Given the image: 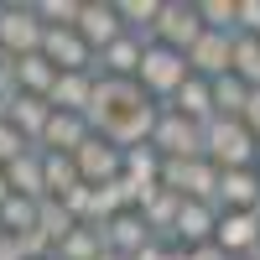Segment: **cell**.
<instances>
[{
    "label": "cell",
    "instance_id": "cb8c5ba5",
    "mask_svg": "<svg viewBox=\"0 0 260 260\" xmlns=\"http://www.w3.org/2000/svg\"><path fill=\"white\" fill-rule=\"evenodd\" d=\"M6 177H11V192H21V198H47V182H42V151H26L21 161L6 167Z\"/></svg>",
    "mask_w": 260,
    "mask_h": 260
},
{
    "label": "cell",
    "instance_id": "ba28073f",
    "mask_svg": "<svg viewBox=\"0 0 260 260\" xmlns=\"http://www.w3.org/2000/svg\"><path fill=\"white\" fill-rule=\"evenodd\" d=\"M73 161H78V177L89 182V187H110L120 172H125V151H120V146H110L104 136H89Z\"/></svg>",
    "mask_w": 260,
    "mask_h": 260
},
{
    "label": "cell",
    "instance_id": "1f68e13d",
    "mask_svg": "<svg viewBox=\"0 0 260 260\" xmlns=\"http://www.w3.org/2000/svg\"><path fill=\"white\" fill-rule=\"evenodd\" d=\"M26 151H37L26 136H21V130L11 125V120H0V167H11V161H21L26 156Z\"/></svg>",
    "mask_w": 260,
    "mask_h": 260
},
{
    "label": "cell",
    "instance_id": "3957f363",
    "mask_svg": "<svg viewBox=\"0 0 260 260\" xmlns=\"http://www.w3.org/2000/svg\"><path fill=\"white\" fill-rule=\"evenodd\" d=\"M146 94H141V83H130V78H99V89H94V104H89V120L94 125V136H104L115 120H125L130 110H141Z\"/></svg>",
    "mask_w": 260,
    "mask_h": 260
},
{
    "label": "cell",
    "instance_id": "e575fe53",
    "mask_svg": "<svg viewBox=\"0 0 260 260\" xmlns=\"http://www.w3.org/2000/svg\"><path fill=\"white\" fill-rule=\"evenodd\" d=\"M245 130L260 141V89H250V104H245Z\"/></svg>",
    "mask_w": 260,
    "mask_h": 260
},
{
    "label": "cell",
    "instance_id": "7c38bea8",
    "mask_svg": "<svg viewBox=\"0 0 260 260\" xmlns=\"http://www.w3.org/2000/svg\"><path fill=\"white\" fill-rule=\"evenodd\" d=\"M187 68L198 73V78H224L234 73V31H203L198 37V47L187 52Z\"/></svg>",
    "mask_w": 260,
    "mask_h": 260
},
{
    "label": "cell",
    "instance_id": "5b68a950",
    "mask_svg": "<svg viewBox=\"0 0 260 260\" xmlns=\"http://www.w3.org/2000/svg\"><path fill=\"white\" fill-rule=\"evenodd\" d=\"M42 37H47V21L37 16V6H0V47L11 57L42 52Z\"/></svg>",
    "mask_w": 260,
    "mask_h": 260
},
{
    "label": "cell",
    "instance_id": "f35d334b",
    "mask_svg": "<svg viewBox=\"0 0 260 260\" xmlns=\"http://www.w3.org/2000/svg\"><path fill=\"white\" fill-rule=\"evenodd\" d=\"M99 260H125V255H115V250H104V255H99Z\"/></svg>",
    "mask_w": 260,
    "mask_h": 260
},
{
    "label": "cell",
    "instance_id": "8fae6325",
    "mask_svg": "<svg viewBox=\"0 0 260 260\" xmlns=\"http://www.w3.org/2000/svg\"><path fill=\"white\" fill-rule=\"evenodd\" d=\"M213 234H219V208L182 198L177 229H172V245H177V250H203V245H213Z\"/></svg>",
    "mask_w": 260,
    "mask_h": 260
},
{
    "label": "cell",
    "instance_id": "8d00e7d4",
    "mask_svg": "<svg viewBox=\"0 0 260 260\" xmlns=\"http://www.w3.org/2000/svg\"><path fill=\"white\" fill-rule=\"evenodd\" d=\"M11 198V177H6V167H0V203Z\"/></svg>",
    "mask_w": 260,
    "mask_h": 260
},
{
    "label": "cell",
    "instance_id": "5bb4252c",
    "mask_svg": "<svg viewBox=\"0 0 260 260\" xmlns=\"http://www.w3.org/2000/svg\"><path fill=\"white\" fill-rule=\"evenodd\" d=\"M89 136H94V125L83 120V115L52 110V120H47V130H42V146H37V151H62V156H78Z\"/></svg>",
    "mask_w": 260,
    "mask_h": 260
},
{
    "label": "cell",
    "instance_id": "603a6c76",
    "mask_svg": "<svg viewBox=\"0 0 260 260\" xmlns=\"http://www.w3.org/2000/svg\"><path fill=\"white\" fill-rule=\"evenodd\" d=\"M42 182H47V198H62L73 192L83 177H78V161L62 156V151H42Z\"/></svg>",
    "mask_w": 260,
    "mask_h": 260
},
{
    "label": "cell",
    "instance_id": "8992f818",
    "mask_svg": "<svg viewBox=\"0 0 260 260\" xmlns=\"http://www.w3.org/2000/svg\"><path fill=\"white\" fill-rule=\"evenodd\" d=\"M151 146H156L167 161H198V156H203V125H192V120H182L177 110H167V104H161V120H156Z\"/></svg>",
    "mask_w": 260,
    "mask_h": 260
},
{
    "label": "cell",
    "instance_id": "74e56055",
    "mask_svg": "<svg viewBox=\"0 0 260 260\" xmlns=\"http://www.w3.org/2000/svg\"><path fill=\"white\" fill-rule=\"evenodd\" d=\"M0 68H11V52H6V47H0Z\"/></svg>",
    "mask_w": 260,
    "mask_h": 260
},
{
    "label": "cell",
    "instance_id": "e0dca14e",
    "mask_svg": "<svg viewBox=\"0 0 260 260\" xmlns=\"http://www.w3.org/2000/svg\"><path fill=\"white\" fill-rule=\"evenodd\" d=\"M167 110H177V115H182V120H192V125H208V120H219V110H213V83L192 73V78L182 83V89L172 94V104H167Z\"/></svg>",
    "mask_w": 260,
    "mask_h": 260
},
{
    "label": "cell",
    "instance_id": "60d3db41",
    "mask_svg": "<svg viewBox=\"0 0 260 260\" xmlns=\"http://www.w3.org/2000/svg\"><path fill=\"white\" fill-rule=\"evenodd\" d=\"M0 240H6V224H0Z\"/></svg>",
    "mask_w": 260,
    "mask_h": 260
},
{
    "label": "cell",
    "instance_id": "d6986e66",
    "mask_svg": "<svg viewBox=\"0 0 260 260\" xmlns=\"http://www.w3.org/2000/svg\"><path fill=\"white\" fill-rule=\"evenodd\" d=\"M94 89H99V73H62L47 104H52V110H68V115H89Z\"/></svg>",
    "mask_w": 260,
    "mask_h": 260
},
{
    "label": "cell",
    "instance_id": "ac0fdd59",
    "mask_svg": "<svg viewBox=\"0 0 260 260\" xmlns=\"http://www.w3.org/2000/svg\"><path fill=\"white\" fill-rule=\"evenodd\" d=\"M177 213H182V192H172V187H156L141 203V219L151 229V240H167V245H172V229H177Z\"/></svg>",
    "mask_w": 260,
    "mask_h": 260
},
{
    "label": "cell",
    "instance_id": "7402d4cb",
    "mask_svg": "<svg viewBox=\"0 0 260 260\" xmlns=\"http://www.w3.org/2000/svg\"><path fill=\"white\" fill-rule=\"evenodd\" d=\"M245 104H250V83L240 73L213 78V110H219V120H245Z\"/></svg>",
    "mask_w": 260,
    "mask_h": 260
},
{
    "label": "cell",
    "instance_id": "4fadbf2b",
    "mask_svg": "<svg viewBox=\"0 0 260 260\" xmlns=\"http://www.w3.org/2000/svg\"><path fill=\"white\" fill-rule=\"evenodd\" d=\"M219 213H260V172L234 167L219 177Z\"/></svg>",
    "mask_w": 260,
    "mask_h": 260
},
{
    "label": "cell",
    "instance_id": "f546056e",
    "mask_svg": "<svg viewBox=\"0 0 260 260\" xmlns=\"http://www.w3.org/2000/svg\"><path fill=\"white\" fill-rule=\"evenodd\" d=\"M198 16L208 31H234L240 26V0H198Z\"/></svg>",
    "mask_w": 260,
    "mask_h": 260
},
{
    "label": "cell",
    "instance_id": "44dd1931",
    "mask_svg": "<svg viewBox=\"0 0 260 260\" xmlns=\"http://www.w3.org/2000/svg\"><path fill=\"white\" fill-rule=\"evenodd\" d=\"M6 120L21 130V136H26L31 146H42V130H47V120H52V104L47 99H31V94H21L11 110H6Z\"/></svg>",
    "mask_w": 260,
    "mask_h": 260
},
{
    "label": "cell",
    "instance_id": "7a4b0ae2",
    "mask_svg": "<svg viewBox=\"0 0 260 260\" xmlns=\"http://www.w3.org/2000/svg\"><path fill=\"white\" fill-rule=\"evenodd\" d=\"M192 78V68H187V57L182 52H172V47H161V42H151L146 47V62H141V94L146 99H156V104H172V94L182 89V83Z\"/></svg>",
    "mask_w": 260,
    "mask_h": 260
},
{
    "label": "cell",
    "instance_id": "4dcf8cb0",
    "mask_svg": "<svg viewBox=\"0 0 260 260\" xmlns=\"http://www.w3.org/2000/svg\"><path fill=\"white\" fill-rule=\"evenodd\" d=\"M37 16L47 21V26H78L83 0H37Z\"/></svg>",
    "mask_w": 260,
    "mask_h": 260
},
{
    "label": "cell",
    "instance_id": "ab89813d",
    "mask_svg": "<svg viewBox=\"0 0 260 260\" xmlns=\"http://www.w3.org/2000/svg\"><path fill=\"white\" fill-rule=\"evenodd\" d=\"M245 260H260V245H255V250H250V255H245Z\"/></svg>",
    "mask_w": 260,
    "mask_h": 260
},
{
    "label": "cell",
    "instance_id": "f1b7e54d",
    "mask_svg": "<svg viewBox=\"0 0 260 260\" xmlns=\"http://www.w3.org/2000/svg\"><path fill=\"white\" fill-rule=\"evenodd\" d=\"M234 73H240L250 89H260V37L234 31Z\"/></svg>",
    "mask_w": 260,
    "mask_h": 260
},
{
    "label": "cell",
    "instance_id": "9c48e42d",
    "mask_svg": "<svg viewBox=\"0 0 260 260\" xmlns=\"http://www.w3.org/2000/svg\"><path fill=\"white\" fill-rule=\"evenodd\" d=\"M146 47H151V37L125 31L120 42H110V47L99 52L94 73H99V78H130V83H136V78H141V62H146Z\"/></svg>",
    "mask_w": 260,
    "mask_h": 260
},
{
    "label": "cell",
    "instance_id": "4316f807",
    "mask_svg": "<svg viewBox=\"0 0 260 260\" xmlns=\"http://www.w3.org/2000/svg\"><path fill=\"white\" fill-rule=\"evenodd\" d=\"M37 229L42 234H47V240H52V250L62 245V240H68V234L73 229H83L78 219H73V213L68 208H62V198H42V219H37Z\"/></svg>",
    "mask_w": 260,
    "mask_h": 260
},
{
    "label": "cell",
    "instance_id": "d590c367",
    "mask_svg": "<svg viewBox=\"0 0 260 260\" xmlns=\"http://www.w3.org/2000/svg\"><path fill=\"white\" fill-rule=\"evenodd\" d=\"M187 260H229L219 245H203V250H187Z\"/></svg>",
    "mask_w": 260,
    "mask_h": 260
},
{
    "label": "cell",
    "instance_id": "6da1fadb",
    "mask_svg": "<svg viewBox=\"0 0 260 260\" xmlns=\"http://www.w3.org/2000/svg\"><path fill=\"white\" fill-rule=\"evenodd\" d=\"M203 156L219 167V172H234V167H255L260 156V141L245 130V120H208L203 125Z\"/></svg>",
    "mask_w": 260,
    "mask_h": 260
},
{
    "label": "cell",
    "instance_id": "30bf717a",
    "mask_svg": "<svg viewBox=\"0 0 260 260\" xmlns=\"http://www.w3.org/2000/svg\"><path fill=\"white\" fill-rule=\"evenodd\" d=\"M130 26L120 21V6L115 0H83V16H78V37L89 42L94 52H104L110 42H120Z\"/></svg>",
    "mask_w": 260,
    "mask_h": 260
},
{
    "label": "cell",
    "instance_id": "ffe728a7",
    "mask_svg": "<svg viewBox=\"0 0 260 260\" xmlns=\"http://www.w3.org/2000/svg\"><path fill=\"white\" fill-rule=\"evenodd\" d=\"M11 68H16V83H21V94H31V99H52L57 78H62V73L52 68V62L42 57V52H31V57H16Z\"/></svg>",
    "mask_w": 260,
    "mask_h": 260
},
{
    "label": "cell",
    "instance_id": "277c9868",
    "mask_svg": "<svg viewBox=\"0 0 260 260\" xmlns=\"http://www.w3.org/2000/svg\"><path fill=\"white\" fill-rule=\"evenodd\" d=\"M208 26H203V16H198V0H167V11H161V21H156V31H151V42H161V47H172V52H192L198 47V37H203Z\"/></svg>",
    "mask_w": 260,
    "mask_h": 260
},
{
    "label": "cell",
    "instance_id": "d4e9b609",
    "mask_svg": "<svg viewBox=\"0 0 260 260\" xmlns=\"http://www.w3.org/2000/svg\"><path fill=\"white\" fill-rule=\"evenodd\" d=\"M161 167H167V156H161L156 146H136V151H125V177L141 182V187H161Z\"/></svg>",
    "mask_w": 260,
    "mask_h": 260
},
{
    "label": "cell",
    "instance_id": "836d02e7",
    "mask_svg": "<svg viewBox=\"0 0 260 260\" xmlns=\"http://www.w3.org/2000/svg\"><path fill=\"white\" fill-rule=\"evenodd\" d=\"M234 31L260 37V0H240V26H234Z\"/></svg>",
    "mask_w": 260,
    "mask_h": 260
},
{
    "label": "cell",
    "instance_id": "9a60e30c",
    "mask_svg": "<svg viewBox=\"0 0 260 260\" xmlns=\"http://www.w3.org/2000/svg\"><path fill=\"white\" fill-rule=\"evenodd\" d=\"M229 260H245L255 245H260V213H219V234H213Z\"/></svg>",
    "mask_w": 260,
    "mask_h": 260
},
{
    "label": "cell",
    "instance_id": "484cf974",
    "mask_svg": "<svg viewBox=\"0 0 260 260\" xmlns=\"http://www.w3.org/2000/svg\"><path fill=\"white\" fill-rule=\"evenodd\" d=\"M37 219H42V203L37 198H21V192H11L6 203H0V224H6V234H31L37 229Z\"/></svg>",
    "mask_w": 260,
    "mask_h": 260
},
{
    "label": "cell",
    "instance_id": "d6a6232c",
    "mask_svg": "<svg viewBox=\"0 0 260 260\" xmlns=\"http://www.w3.org/2000/svg\"><path fill=\"white\" fill-rule=\"evenodd\" d=\"M94 192H99V187H89V182H78L73 192H62V208H68V213H73L78 224H94Z\"/></svg>",
    "mask_w": 260,
    "mask_h": 260
},
{
    "label": "cell",
    "instance_id": "83f0119b",
    "mask_svg": "<svg viewBox=\"0 0 260 260\" xmlns=\"http://www.w3.org/2000/svg\"><path fill=\"white\" fill-rule=\"evenodd\" d=\"M115 6H120V21H125L130 31L151 37L156 21H161V11H167V0H115Z\"/></svg>",
    "mask_w": 260,
    "mask_h": 260
},
{
    "label": "cell",
    "instance_id": "52a82bcc",
    "mask_svg": "<svg viewBox=\"0 0 260 260\" xmlns=\"http://www.w3.org/2000/svg\"><path fill=\"white\" fill-rule=\"evenodd\" d=\"M42 57H47L57 73H94V62H99V52L78 37V26H47Z\"/></svg>",
    "mask_w": 260,
    "mask_h": 260
},
{
    "label": "cell",
    "instance_id": "2e32d148",
    "mask_svg": "<svg viewBox=\"0 0 260 260\" xmlns=\"http://www.w3.org/2000/svg\"><path fill=\"white\" fill-rule=\"evenodd\" d=\"M99 229H104V250H115V255H125V260H136V255L151 245V229H146L141 213H115V219L99 224Z\"/></svg>",
    "mask_w": 260,
    "mask_h": 260
}]
</instances>
